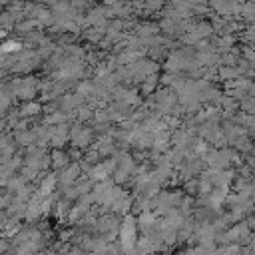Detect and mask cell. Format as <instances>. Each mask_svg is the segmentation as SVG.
Instances as JSON below:
<instances>
[{"mask_svg": "<svg viewBox=\"0 0 255 255\" xmlns=\"http://www.w3.org/2000/svg\"><path fill=\"white\" fill-rule=\"evenodd\" d=\"M247 249H249V251H251V253L255 255V237H253V239H251V241L247 243Z\"/></svg>", "mask_w": 255, "mask_h": 255, "instance_id": "obj_1", "label": "cell"}]
</instances>
